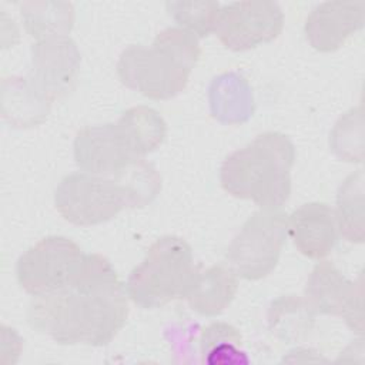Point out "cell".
I'll use <instances>...</instances> for the list:
<instances>
[{
  "label": "cell",
  "instance_id": "obj_12",
  "mask_svg": "<svg viewBox=\"0 0 365 365\" xmlns=\"http://www.w3.org/2000/svg\"><path fill=\"white\" fill-rule=\"evenodd\" d=\"M364 14L365 1L321 3L307 17V40L318 51H335L364 26Z\"/></svg>",
  "mask_w": 365,
  "mask_h": 365
},
{
  "label": "cell",
  "instance_id": "obj_22",
  "mask_svg": "<svg viewBox=\"0 0 365 365\" xmlns=\"http://www.w3.org/2000/svg\"><path fill=\"white\" fill-rule=\"evenodd\" d=\"M329 144L332 151L345 161H362V113L361 107L349 110L345 115H342L329 138Z\"/></svg>",
  "mask_w": 365,
  "mask_h": 365
},
{
  "label": "cell",
  "instance_id": "obj_1",
  "mask_svg": "<svg viewBox=\"0 0 365 365\" xmlns=\"http://www.w3.org/2000/svg\"><path fill=\"white\" fill-rule=\"evenodd\" d=\"M127 317V292L100 254H88L83 272L71 284L34 297L27 309L29 325L61 345H107Z\"/></svg>",
  "mask_w": 365,
  "mask_h": 365
},
{
  "label": "cell",
  "instance_id": "obj_13",
  "mask_svg": "<svg viewBox=\"0 0 365 365\" xmlns=\"http://www.w3.org/2000/svg\"><path fill=\"white\" fill-rule=\"evenodd\" d=\"M288 231L297 250L315 259L327 257L338 240L335 212L324 202H309L295 210L288 218Z\"/></svg>",
  "mask_w": 365,
  "mask_h": 365
},
{
  "label": "cell",
  "instance_id": "obj_3",
  "mask_svg": "<svg viewBox=\"0 0 365 365\" xmlns=\"http://www.w3.org/2000/svg\"><path fill=\"white\" fill-rule=\"evenodd\" d=\"M165 133V121L155 110L131 107L115 123L80 130L74 160L86 173L114 177L160 147Z\"/></svg>",
  "mask_w": 365,
  "mask_h": 365
},
{
  "label": "cell",
  "instance_id": "obj_19",
  "mask_svg": "<svg viewBox=\"0 0 365 365\" xmlns=\"http://www.w3.org/2000/svg\"><path fill=\"white\" fill-rule=\"evenodd\" d=\"M336 224L349 242L364 241V173L358 170L345 178L336 195Z\"/></svg>",
  "mask_w": 365,
  "mask_h": 365
},
{
  "label": "cell",
  "instance_id": "obj_11",
  "mask_svg": "<svg viewBox=\"0 0 365 365\" xmlns=\"http://www.w3.org/2000/svg\"><path fill=\"white\" fill-rule=\"evenodd\" d=\"M80 51L76 43L64 37L38 40L31 47V67L29 83L51 103L66 94L77 76Z\"/></svg>",
  "mask_w": 365,
  "mask_h": 365
},
{
  "label": "cell",
  "instance_id": "obj_5",
  "mask_svg": "<svg viewBox=\"0 0 365 365\" xmlns=\"http://www.w3.org/2000/svg\"><path fill=\"white\" fill-rule=\"evenodd\" d=\"M201 54L198 40L184 29L168 27L150 47L133 44L123 50L117 74L120 81L151 100H170L187 86Z\"/></svg>",
  "mask_w": 365,
  "mask_h": 365
},
{
  "label": "cell",
  "instance_id": "obj_20",
  "mask_svg": "<svg viewBox=\"0 0 365 365\" xmlns=\"http://www.w3.org/2000/svg\"><path fill=\"white\" fill-rule=\"evenodd\" d=\"M242 342L237 328L225 322H214L204 328L200 338L202 364L210 365H242L250 359L240 349Z\"/></svg>",
  "mask_w": 365,
  "mask_h": 365
},
{
  "label": "cell",
  "instance_id": "obj_18",
  "mask_svg": "<svg viewBox=\"0 0 365 365\" xmlns=\"http://www.w3.org/2000/svg\"><path fill=\"white\" fill-rule=\"evenodd\" d=\"M315 312L305 298L288 295L272 301L268 309V324L272 334L285 342L307 336L314 327Z\"/></svg>",
  "mask_w": 365,
  "mask_h": 365
},
{
  "label": "cell",
  "instance_id": "obj_8",
  "mask_svg": "<svg viewBox=\"0 0 365 365\" xmlns=\"http://www.w3.org/2000/svg\"><path fill=\"white\" fill-rule=\"evenodd\" d=\"M88 254L70 238L51 235L29 248L16 264L20 287L38 297L64 288L84 269Z\"/></svg>",
  "mask_w": 365,
  "mask_h": 365
},
{
  "label": "cell",
  "instance_id": "obj_15",
  "mask_svg": "<svg viewBox=\"0 0 365 365\" xmlns=\"http://www.w3.org/2000/svg\"><path fill=\"white\" fill-rule=\"evenodd\" d=\"M1 114L13 127H33L41 124L51 107V101L41 96L26 77H9L1 83Z\"/></svg>",
  "mask_w": 365,
  "mask_h": 365
},
{
  "label": "cell",
  "instance_id": "obj_7",
  "mask_svg": "<svg viewBox=\"0 0 365 365\" xmlns=\"http://www.w3.org/2000/svg\"><path fill=\"white\" fill-rule=\"evenodd\" d=\"M287 232L288 218L282 211L254 212L227 250L225 257L232 272L250 281L271 274L278 264Z\"/></svg>",
  "mask_w": 365,
  "mask_h": 365
},
{
  "label": "cell",
  "instance_id": "obj_14",
  "mask_svg": "<svg viewBox=\"0 0 365 365\" xmlns=\"http://www.w3.org/2000/svg\"><path fill=\"white\" fill-rule=\"evenodd\" d=\"M238 289L237 275L231 268L212 265L197 271L184 298L195 312L212 317L221 314L234 299Z\"/></svg>",
  "mask_w": 365,
  "mask_h": 365
},
{
  "label": "cell",
  "instance_id": "obj_2",
  "mask_svg": "<svg viewBox=\"0 0 365 365\" xmlns=\"http://www.w3.org/2000/svg\"><path fill=\"white\" fill-rule=\"evenodd\" d=\"M160 190V174L143 158L114 177L90 173L66 175L56 188L54 204L66 221L88 227L110 221L124 208L151 204Z\"/></svg>",
  "mask_w": 365,
  "mask_h": 365
},
{
  "label": "cell",
  "instance_id": "obj_21",
  "mask_svg": "<svg viewBox=\"0 0 365 365\" xmlns=\"http://www.w3.org/2000/svg\"><path fill=\"white\" fill-rule=\"evenodd\" d=\"M165 7L173 19L182 26L184 30L198 37H205L215 30L220 16V4L217 1H167Z\"/></svg>",
  "mask_w": 365,
  "mask_h": 365
},
{
  "label": "cell",
  "instance_id": "obj_17",
  "mask_svg": "<svg viewBox=\"0 0 365 365\" xmlns=\"http://www.w3.org/2000/svg\"><path fill=\"white\" fill-rule=\"evenodd\" d=\"M24 27L34 38L67 36L74 23V9L66 1H24L20 4Z\"/></svg>",
  "mask_w": 365,
  "mask_h": 365
},
{
  "label": "cell",
  "instance_id": "obj_6",
  "mask_svg": "<svg viewBox=\"0 0 365 365\" xmlns=\"http://www.w3.org/2000/svg\"><path fill=\"white\" fill-rule=\"evenodd\" d=\"M197 271L187 241L167 235L157 240L130 272L125 292L141 308H158L174 298H184Z\"/></svg>",
  "mask_w": 365,
  "mask_h": 365
},
{
  "label": "cell",
  "instance_id": "obj_4",
  "mask_svg": "<svg viewBox=\"0 0 365 365\" xmlns=\"http://www.w3.org/2000/svg\"><path fill=\"white\" fill-rule=\"evenodd\" d=\"M294 161L295 147L289 137L267 131L227 155L220 181L232 197L251 200L262 210H277L289 198Z\"/></svg>",
  "mask_w": 365,
  "mask_h": 365
},
{
  "label": "cell",
  "instance_id": "obj_9",
  "mask_svg": "<svg viewBox=\"0 0 365 365\" xmlns=\"http://www.w3.org/2000/svg\"><path fill=\"white\" fill-rule=\"evenodd\" d=\"M284 13L275 1L245 0L230 3L220 10L214 33L232 51H244L279 36Z\"/></svg>",
  "mask_w": 365,
  "mask_h": 365
},
{
  "label": "cell",
  "instance_id": "obj_10",
  "mask_svg": "<svg viewBox=\"0 0 365 365\" xmlns=\"http://www.w3.org/2000/svg\"><path fill=\"white\" fill-rule=\"evenodd\" d=\"M362 295V275L351 282L329 261L314 267L304 291V298L315 314L342 317L358 335L364 331Z\"/></svg>",
  "mask_w": 365,
  "mask_h": 365
},
{
  "label": "cell",
  "instance_id": "obj_16",
  "mask_svg": "<svg viewBox=\"0 0 365 365\" xmlns=\"http://www.w3.org/2000/svg\"><path fill=\"white\" fill-rule=\"evenodd\" d=\"M211 114L221 123L247 121L254 113V98L247 80L237 73L215 77L210 86Z\"/></svg>",
  "mask_w": 365,
  "mask_h": 365
}]
</instances>
